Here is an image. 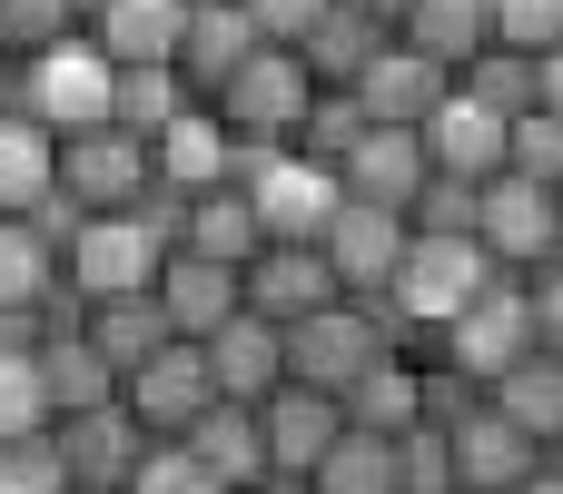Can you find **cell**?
<instances>
[{
  "instance_id": "6da1fadb",
  "label": "cell",
  "mask_w": 563,
  "mask_h": 494,
  "mask_svg": "<svg viewBox=\"0 0 563 494\" xmlns=\"http://www.w3.org/2000/svg\"><path fill=\"white\" fill-rule=\"evenodd\" d=\"M218 129L238 139V149H297V129H307V109H317V79H307V59L297 50H247L228 79H218Z\"/></svg>"
},
{
  "instance_id": "7a4b0ae2",
  "label": "cell",
  "mask_w": 563,
  "mask_h": 494,
  "mask_svg": "<svg viewBox=\"0 0 563 494\" xmlns=\"http://www.w3.org/2000/svg\"><path fill=\"white\" fill-rule=\"evenodd\" d=\"M238 188H247V208H257L267 248H317V238H327V218L346 208L336 168H317L307 149H238Z\"/></svg>"
},
{
  "instance_id": "3957f363",
  "label": "cell",
  "mask_w": 563,
  "mask_h": 494,
  "mask_svg": "<svg viewBox=\"0 0 563 494\" xmlns=\"http://www.w3.org/2000/svg\"><path fill=\"white\" fill-rule=\"evenodd\" d=\"M485 277H495V257H485L475 238H426V228H416L376 307H386L396 327H435V337H445V327L475 307V287H485Z\"/></svg>"
},
{
  "instance_id": "277c9868",
  "label": "cell",
  "mask_w": 563,
  "mask_h": 494,
  "mask_svg": "<svg viewBox=\"0 0 563 494\" xmlns=\"http://www.w3.org/2000/svg\"><path fill=\"white\" fill-rule=\"evenodd\" d=\"M376 356H396V327H386L366 297H336V307H317V317L287 327V386H317V396H336V406H346V386H356Z\"/></svg>"
},
{
  "instance_id": "5b68a950",
  "label": "cell",
  "mask_w": 563,
  "mask_h": 494,
  "mask_svg": "<svg viewBox=\"0 0 563 494\" xmlns=\"http://www.w3.org/2000/svg\"><path fill=\"white\" fill-rule=\"evenodd\" d=\"M148 188H158L148 139H129V129H69V139H59V198H69L79 218H119V208H139Z\"/></svg>"
},
{
  "instance_id": "8992f818",
  "label": "cell",
  "mask_w": 563,
  "mask_h": 494,
  "mask_svg": "<svg viewBox=\"0 0 563 494\" xmlns=\"http://www.w3.org/2000/svg\"><path fill=\"white\" fill-rule=\"evenodd\" d=\"M525 356H534V307H525V277L495 267V277L475 287V307L445 327V366H465L475 386H495V376L525 366Z\"/></svg>"
},
{
  "instance_id": "52a82bcc",
  "label": "cell",
  "mask_w": 563,
  "mask_h": 494,
  "mask_svg": "<svg viewBox=\"0 0 563 494\" xmlns=\"http://www.w3.org/2000/svg\"><path fill=\"white\" fill-rule=\"evenodd\" d=\"M119 406L148 426V446H178L208 406H218V376H208V347H188V337H168L148 366H129V386H119Z\"/></svg>"
},
{
  "instance_id": "ba28073f",
  "label": "cell",
  "mask_w": 563,
  "mask_h": 494,
  "mask_svg": "<svg viewBox=\"0 0 563 494\" xmlns=\"http://www.w3.org/2000/svg\"><path fill=\"white\" fill-rule=\"evenodd\" d=\"M475 248H485L505 277H534V267L554 257V188L495 168V178L475 188Z\"/></svg>"
},
{
  "instance_id": "9c48e42d",
  "label": "cell",
  "mask_w": 563,
  "mask_h": 494,
  "mask_svg": "<svg viewBox=\"0 0 563 494\" xmlns=\"http://www.w3.org/2000/svg\"><path fill=\"white\" fill-rule=\"evenodd\" d=\"M406 238H416V228H406L396 208H366V198H346V208L327 218V238H317V248H327L336 287L376 307V297H386V277H396V257H406Z\"/></svg>"
},
{
  "instance_id": "30bf717a",
  "label": "cell",
  "mask_w": 563,
  "mask_h": 494,
  "mask_svg": "<svg viewBox=\"0 0 563 494\" xmlns=\"http://www.w3.org/2000/svg\"><path fill=\"white\" fill-rule=\"evenodd\" d=\"M158 317H168V337H188V347H208L238 307H247V277L238 267H218V257H188V248H168L158 257Z\"/></svg>"
},
{
  "instance_id": "8fae6325",
  "label": "cell",
  "mask_w": 563,
  "mask_h": 494,
  "mask_svg": "<svg viewBox=\"0 0 563 494\" xmlns=\"http://www.w3.org/2000/svg\"><path fill=\"white\" fill-rule=\"evenodd\" d=\"M49 446H59V475L69 485H119L148 465V426L129 416V406H89V416H59L49 426Z\"/></svg>"
},
{
  "instance_id": "7c38bea8",
  "label": "cell",
  "mask_w": 563,
  "mask_h": 494,
  "mask_svg": "<svg viewBox=\"0 0 563 494\" xmlns=\"http://www.w3.org/2000/svg\"><path fill=\"white\" fill-rule=\"evenodd\" d=\"M426 178H435L426 129H376V119H366V139L336 158V188H346V198H366V208H396V218L416 208V188H426Z\"/></svg>"
},
{
  "instance_id": "4fadbf2b",
  "label": "cell",
  "mask_w": 563,
  "mask_h": 494,
  "mask_svg": "<svg viewBox=\"0 0 563 494\" xmlns=\"http://www.w3.org/2000/svg\"><path fill=\"white\" fill-rule=\"evenodd\" d=\"M109 89H119V69L69 30L59 50H40V129L49 139H69V129H109Z\"/></svg>"
},
{
  "instance_id": "5bb4252c",
  "label": "cell",
  "mask_w": 563,
  "mask_h": 494,
  "mask_svg": "<svg viewBox=\"0 0 563 494\" xmlns=\"http://www.w3.org/2000/svg\"><path fill=\"white\" fill-rule=\"evenodd\" d=\"M148 168H158V188H168V198H198V188H228V178H238V139L218 129V109H208V99H188V109L148 139Z\"/></svg>"
},
{
  "instance_id": "9a60e30c",
  "label": "cell",
  "mask_w": 563,
  "mask_h": 494,
  "mask_svg": "<svg viewBox=\"0 0 563 494\" xmlns=\"http://www.w3.org/2000/svg\"><path fill=\"white\" fill-rule=\"evenodd\" d=\"M445 446H455V485H475V494H515L544 465V446H534L515 416H495V406H465V416L445 426Z\"/></svg>"
},
{
  "instance_id": "2e32d148",
  "label": "cell",
  "mask_w": 563,
  "mask_h": 494,
  "mask_svg": "<svg viewBox=\"0 0 563 494\" xmlns=\"http://www.w3.org/2000/svg\"><path fill=\"white\" fill-rule=\"evenodd\" d=\"M445 89H455V79H445L435 59H416L406 40H386V50L356 69V109H366L376 129H426V119L445 109Z\"/></svg>"
},
{
  "instance_id": "e0dca14e",
  "label": "cell",
  "mask_w": 563,
  "mask_h": 494,
  "mask_svg": "<svg viewBox=\"0 0 563 494\" xmlns=\"http://www.w3.org/2000/svg\"><path fill=\"white\" fill-rule=\"evenodd\" d=\"M336 297L346 287H336L327 248H257L247 257V317H267V327H297V317H317Z\"/></svg>"
},
{
  "instance_id": "ac0fdd59",
  "label": "cell",
  "mask_w": 563,
  "mask_h": 494,
  "mask_svg": "<svg viewBox=\"0 0 563 494\" xmlns=\"http://www.w3.org/2000/svg\"><path fill=\"white\" fill-rule=\"evenodd\" d=\"M208 376H218L228 406H267V396L287 386V327H267V317L238 307V317L208 337Z\"/></svg>"
},
{
  "instance_id": "d6986e66",
  "label": "cell",
  "mask_w": 563,
  "mask_h": 494,
  "mask_svg": "<svg viewBox=\"0 0 563 494\" xmlns=\"http://www.w3.org/2000/svg\"><path fill=\"white\" fill-rule=\"evenodd\" d=\"M257 436H267V475H297V485H307V465L346 436V406L317 396V386H277V396L257 406Z\"/></svg>"
},
{
  "instance_id": "ffe728a7",
  "label": "cell",
  "mask_w": 563,
  "mask_h": 494,
  "mask_svg": "<svg viewBox=\"0 0 563 494\" xmlns=\"http://www.w3.org/2000/svg\"><path fill=\"white\" fill-rule=\"evenodd\" d=\"M178 30H188V0H109L79 40L109 69H178Z\"/></svg>"
},
{
  "instance_id": "44dd1931",
  "label": "cell",
  "mask_w": 563,
  "mask_h": 494,
  "mask_svg": "<svg viewBox=\"0 0 563 494\" xmlns=\"http://www.w3.org/2000/svg\"><path fill=\"white\" fill-rule=\"evenodd\" d=\"M247 50H267V40L247 30L238 0H188V30H178V89H188V99H218V79H228Z\"/></svg>"
},
{
  "instance_id": "7402d4cb",
  "label": "cell",
  "mask_w": 563,
  "mask_h": 494,
  "mask_svg": "<svg viewBox=\"0 0 563 494\" xmlns=\"http://www.w3.org/2000/svg\"><path fill=\"white\" fill-rule=\"evenodd\" d=\"M178 248H188V257H218V267H238V277H247V257L267 248V228H257L247 188L228 178V188H198V198H178Z\"/></svg>"
},
{
  "instance_id": "603a6c76",
  "label": "cell",
  "mask_w": 563,
  "mask_h": 494,
  "mask_svg": "<svg viewBox=\"0 0 563 494\" xmlns=\"http://www.w3.org/2000/svg\"><path fill=\"white\" fill-rule=\"evenodd\" d=\"M426 158H435L445 178H495V168H505V119H495L485 99L445 89V109L426 119Z\"/></svg>"
},
{
  "instance_id": "cb8c5ba5",
  "label": "cell",
  "mask_w": 563,
  "mask_h": 494,
  "mask_svg": "<svg viewBox=\"0 0 563 494\" xmlns=\"http://www.w3.org/2000/svg\"><path fill=\"white\" fill-rule=\"evenodd\" d=\"M386 40H396L386 20H366L356 0H327V20L297 40V59H307V79H317V89H356V69H366Z\"/></svg>"
},
{
  "instance_id": "d4e9b609",
  "label": "cell",
  "mask_w": 563,
  "mask_h": 494,
  "mask_svg": "<svg viewBox=\"0 0 563 494\" xmlns=\"http://www.w3.org/2000/svg\"><path fill=\"white\" fill-rule=\"evenodd\" d=\"M178 446H188V455H198V465H208V475H218L228 494H247L257 475H267V436H257V406H228V396H218V406H208V416H198Z\"/></svg>"
},
{
  "instance_id": "484cf974",
  "label": "cell",
  "mask_w": 563,
  "mask_h": 494,
  "mask_svg": "<svg viewBox=\"0 0 563 494\" xmlns=\"http://www.w3.org/2000/svg\"><path fill=\"white\" fill-rule=\"evenodd\" d=\"M346 426H366V436L426 426V356H376V366L346 386Z\"/></svg>"
},
{
  "instance_id": "4316f807",
  "label": "cell",
  "mask_w": 563,
  "mask_h": 494,
  "mask_svg": "<svg viewBox=\"0 0 563 494\" xmlns=\"http://www.w3.org/2000/svg\"><path fill=\"white\" fill-rule=\"evenodd\" d=\"M40 386H49V426L59 416H89V406H119V366L89 337H49L40 347Z\"/></svg>"
},
{
  "instance_id": "83f0119b",
  "label": "cell",
  "mask_w": 563,
  "mask_h": 494,
  "mask_svg": "<svg viewBox=\"0 0 563 494\" xmlns=\"http://www.w3.org/2000/svg\"><path fill=\"white\" fill-rule=\"evenodd\" d=\"M485 406H495V416H515L534 446H563V356L534 347L525 366H505V376L485 386Z\"/></svg>"
},
{
  "instance_id": "f1b7e54d",
  "label": "cell",
  "mask_w": 563,
  "mask_h": 494,
  "mask_svg": "<svg viewBox=\"0 0 563 494\" xmlns=\"http://www.w3.org/2000/svg\"><path fill=\"white\" fill-rule=\"evenodd\" d=\"M40 198H59V139L40 119H0V218H30Z\"/></svg>"
},
{
  "instance_id": "f546056e",
  "label": "cell",
  "mask_w": 563,
  "mask_h": 494,
  "mask_svg": "<svg viewBox=\"0 0 563 494\" xmlns=\"http://www.w3.org/2000/svg\"><path fill=\"white\" fill-rule=\"evenodd\" d=\"M79 337L119 366V386H129V366H148L158 347H168V317H158V297H99L89 317H79Z\"/></svg>"
},
{
  "instance_id": "4dcf8cb0",
  "label": "cell",
  "mask_w": 563,
  "mask_h": 494,
  "mask_svg": "<svg viewBox=\"0 0 563 494\" xmlns=\"http://www.w3.org/2000/svg\"><path fill=\"white\" fill-rule=\"evenodd\" d=\"M396 40H406L416 59H435L445 79H455V69H465V59L485 50V0H416V10L396 20Z\"/></svg>"
},
{
  "instance_id": "1f68e13d",
  "label": "cell",
  "mask_w": 563,
  "mask_h": 494,
  "mask_svg": "<svg viewBox=\"0 0 563 494\" xmlns=\"http://www.w3.org/2000/svg\"><path fill=\"white\" fill-rule=\"evenodd\" d=\"M307 494H396V436L346 426V436L307 465Z\"/></svg>"
},
{
  "instance_id": "d6a6232c",
  "label": "cell",
  "mask_w": 563,
  "mask_h": 494,
  "mask_svg": "<svg viewBox=\"0 0 563 494\" xmlns=\"http://www.w3.org/2000/svg\"><path fill=\"white\" fill-rule=\"evenodd\" d=\"M49 287H59V248L30 218H0V317H40Z\"/></svg>"
},
{
  "instance_id": "836d02e7",
  "label": "cell",
  "mask_w": 563,
  "mask_h": 494,
  "mask_svg": "<svg viewBox=\"0 0 563 494\" xmlns=\"http://www.w3.org/2000/svg\"><path fill=\"white\" fill-rule=\"evenodd\" d=\"M178 109H188L178 69H119V89H109V129H129V139H158Z\"/></svg>"
},
{
  "instance_id": "e575fe53",
  "label": "cell",
  "mask_w": 563,
  "mask_h": 494,
  "mask_svg": "<svg viewBox=\"0 0 563 494\" xmlns=\"http://www.w3.org/2000/svg\"><path fill=\"white\" fill-rule=\"evenodd\" d=\"M455 89L485 99L495 119H525V109H534V59H525V50H475V59L455 69Z\"/></svg>"
},
{
  "instance_id": "d590c367",
  "label": "cell",
  "mask_w": 563,
  "mask_h": 494,
  "mask_svg": "<svg viewBox=\"0 0 563 494\" xmlns=\"http://www.w3.org/2000/svg\"><path fill=\"white\" fill-rule=\"evenodd\" d=\"M49 436V386H40V347H0V446Z\"/></svg>"
},
{
  "instance_id": "8d00e7d4",
  "label": "cell",
  "mask_w": 563,
  "mask_h": 494,
  "mask_svg": "<svg viewBox=\"0 0 563 494\" xmlns=\"http://www.w3.org/2000/svg\"><path fill=\"white\" fill-rule=\"evenodd\" d=\"M563 40V0H485V50H525L544 59Z\"/></svg>"
},
{
  "instance_id": "74e56055",
  "label": "cell",
  "mask_w": 563,
  "mask_h": 494,
  "mask_svg": "<svg viewBox=\"0 0 563 494\" xmlns=\"http://www.w3.org/2000/svg\"><path fill=\"white\" fill-rule=\"evenodd\" d=\"M505 168H515V178H534V188H554V178H563V119H554V109L505 119Z\"/></svg>"
},
{
  "instance_id": "f35d334b",
  "label": "cell",
  "mask_w": 563,
  "mask_h": 494,
  "mask_svg": "<svg viewBox=\"0 0 563 494\" xmlns=\"http://www.w3.org/2000/svg\"><path fill=\"white\" fill-rule=\"evenodd\" d=\"M356 139H366V109H356V89H317V109H307L297 149H307L317 168H336V158H346Z\"/></svg>"
},
{
  "instance_id": "ab89813d",
  "label": "cell",
  "mask_w": 563,
  "mask_h": 494,
  "mask_svg": "<svg viewBox=\"0 0 563 494\" xmlns=\"http://www.w3.org/2000/svg\"><path fill=\"white\" fill-rule=\"evenodd\" d=\"M396 494H455V446H445V426H406V436H396Z\"/></svg>"
},
{
  "instance_id": "60d3db41",
  "label": "cell",
  "mask_w": 563,
  "mask_h": 494,
  "mask_svg": "<svg viewBox=\"0 0 563 494\" xmlns=\"http://www.w3.org/2000/svg\"><path fill=\"white\" fill-rule=\"evenodd\" d=\"M69 30H79L69 0H0V50H30V59H40V50H59Z\"/></svg>"
},
{
  "instance_id": "b9f144b4",
  "label": "cell",
  "mask_w": 563,
  "mask_h": 494,
  "mask_svg": "<svg viewBox=\"0 0 563 494\" xmlns=\"http://www.w3.org/2000/svg\"><path fill=\"white\" fill-rule=\"evenodd\" d=\"M0 494H69V475H59V446H49V436L0 446Z\"/></svg>"
},
{
  "instance_id": "7bdbcfd3",
  "label": "cell",
  "mask_w": 563,
  "mask_h": 494,
  "mask_svg": "<svg viewBox=\"0 0 563 494\" xmlns=\"http://www.w3.org/2000/svg\"><path fill=\"white\" fill-rule=\"evenodd\" d=\"M129 494H228V485H218L188 446H148V465L129 475Z\"/></svg>"
},
{
  "instance_id": "ee69618b",
  "label": "cell",
  "mask_w": 563,
  "mask_h": 494,
  "mask_svg": "<svg viewBox=\"0 0 563 494\" xmlns=\"http://www.w3.org/2000/svg\"><path fill=\"white\" fill-rule=\"evenodd\" d=\"M238 10H247V30H257V40H277V50H297V40L327 20V0H238Z\"/></svg>"
},
{
  "instance_id": "f6af8a7d",
  "label": "cell",
  "mask_w": 563,
  "mask_h": 494,
  "mask_svg": "<svg viewBox=\"0 0 563 494\" xmlns=\"http://www.w3.org/2000/svg\"><path fill=\"white\" fill-rule=\"evenodd\" d=\"M525 307H534V347L563 356V257H544V267L525 277Z\"/></svg>"
},
{
  "instance_id": "bcb514c9",
  "label": "cell",
  "mask_w": 563,
  "mask_h": 494,
  "mask_svg": "<svg viewBox=\"0 0 563 494\" xmlns=\"http://www.w3.org/2000/svg\"><path fill=\"white\" fill-rule=\"evenodd\" d=\"M534 109H554V119H563V40L534 59Z\"/></svg>"
},
{
  "instance_id": "7dc6e473",
  "label": "cell",
  "mask_w": 563,
  "mask_h": 494,
  "mask_svg": "<svg viewBox=\"0 0 563 494\" xmlns=\"http://www.w3.org/2000/svg\"><path fill=\"white\" fill-rule=\"evenodd\" d=\"M515 494H563V465H554V455H544V465H534V475H525V485H515Z\"/></svg>"
},
{
  "instance_id": "c3c4849f",
  "label": "cell",
  "mask_w": 563,
  "mask_h": 494,
  "mask_svg": "<svg viewBox=\"0 0 563 494\" xmlns=\"http://www.w3.org/2000/svg\"><path fill=\"white\" fill-rule=\"evenodd\" d=\"M356 10H366V20H386V30H396V20H406V10H416V0H356Z\"/></svg>"
},
{
  "instance_id": "681fc988",
  "label": "cell",
  "mask_w": 563,
  "mask_h": 494,
  "mask_svg": "<svg viewBox=\"0 0 563 494\" xmlns=\"http://www.w3.org/2000/svg\"><path fill=\"white\" fill-rule=\"evenodd\" d=\"M554 257H563V178H554Z\"/></svg>"
},
{
  "instance_id": "f907efd6",
  "label": "cell",
  "mask_w": 563,
  "mask_h": 494,
  "mask_svg": "<svg viewBox=\"0 0 563 494\" xmlns=\"http://www.w3.org/2000/svg\"><path fill=\"white\" fill-rule=\"evenodd\" d=\"M69 494H119V485H69Z\"/></svg>"
},
{
  "instance_id": "816d5d0a",
  "label": "cell",
  "mask_w": 563,
  "mask_h": 494,
  "mask_svg": "<svg viewBox=\"0 0 563 494\" xmlns=\"http://www.w3.org/2000/svg\"><path fill=\"white\" fill-rule=\"evenodd\" d=\"M455 494H475V485H455Z\"/></svg>"
},
{
  "instance_id": "f5cc1de1",
  "label": "cell",
  "mask_w": 563,
  "mask_h": 494,
  "mask_svg": "<svg viewBox=\"0 0 563 494\" xmlns=\"http://www.w3.org/2000/svg\"><path fill=\"white\" fill-rule=\"evenodd\" d=\"M247 494H257V485H247Z\"/></svg>"
}]
</instances>
